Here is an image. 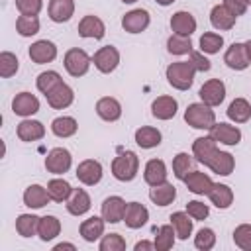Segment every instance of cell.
I'll return each mask as SVG.
<instances>
[{"label":"cell","mask_w":251,"mask_h":251,"mask_svg":"<svg viewBox=\"0 0 251 251\" xmlns=\"http://www.w3.org/2000/svg\"><path fill=\"white\" fill-rule=\"evenodd\" d=\"M61 233V220L57 216H41L39 218V227H37V237L41 241H53L57 235Z\"/></svg>","instance_id":"obj_34"},{"label":"cell","mask_w":251,"mask_h":251,"mask_svg":"<svg viewBox=\"0 0 251 251\" xmlns=\"http://www.w3.org/2000/svg\"><path fill=\"white\" fill-rule=\"evenodd\" d=\"M149 220V210L141 202H127L126 214H124V224L129 229H139L147 224Z\"/></svg>","instance_id":"obj_22"},{"label":"cell","mask_w":251,"mask_h":251,"mask_svg":"<svg viewBox=\"0 0 251 251\" xmlns=\"http://www.w3.org/2000/svg\"><path fill=\"white\" fill-rule=\"evenodd\" d=\"M78 35L84 37V39H102L106 35V25L104 22L94 16V14H88V16H82V20L78 22Z\"/></svg>","instance_id":"obj_17"},{"label":"cell","mask_w":251,"mask_h":251,"mask_svg":"<svg viewBox=\"0 0 251 251\" xmlns=\"http://www.w3.org/2000/svg\"><path fill=\"white\" fill-rule=\"evenodd\" d=\"M92 63L96 67V71H100L102 75H110L118 69L120 65V51L114 45H104L100 47L94 55H92Z\"/></svg>","instance_id":"obj_6"},{"label":"cell","mask_w":251,"mask_h":251,"mask_svg":"<svg viewBox=\"0 0 251 251\" xmlns=\"http://www.w3.org/2000/svg\"><path fill=\"white\" fill-rule=\"evenodd\" d=\"M198 96H200V102L208 104L210 108L220 106V104L226 100V84H224V80H220V78H210V80H206V82L200 86Z\"/></svg>","instance_id":"obj_7"},{"label":"cell","mask_w":251,"mask_h":251,"mask_svg":"<svg viewBox=\"0 0 251 251\" xmlns=\"http://www.w3.org/2000/svg\"><path fill=\"white\" fill-rule=\"evenodd\" d=\"M133 139L135 143L141 147V149H153V147H159L161 141H163V135L157 127L153 126H141L135 129L133 133Z\"/></svg>","instance_id":"obj_31"},{"label":"cell","mask_w":251,"mask_h":251,"mask_svg":"<svg viewBox=\"0 0 251 251\" xmlns=\"http://www.w3.org/2000/svg\"><path fill=\"white\" fill-rule=\"evenodd\" d=\"M90 65H92V57H90L84 49H80V47L69 49V51L65 53V57H63V67H65V71H67L71 76H75V78L84 76V75L88 73Z\"/></svg>","instance_id":"obj_4"},{"label":"cell","mask_w":251,"mask_h":251,"mask_svg":"<svg viewBox=\"0 0 251 251\" xmlns=\"http://www.w3.org/2000/svg\"><path fill=\"white\" fill-rule=\"evenodd\" d=\"M155 2H157L159 6H171V4L175 2V0H155Z\"/></svg>","instance_id":"obj_56"},{"label":"cell","mask_w":251,"mask_h":251,"mask_svg":"<svg viewBox=\"0 0 251 251\" xmlns=\"http://www.w3.org/2000/svg\"><path fill=\"white\" fill-rule=\"evenodd\" d=\"M57 45L49 39H37L29 45L27 49V55L29 59L35 63V65H47V63H53L57 59Z\"/></svg>","instance_id":"obj_10"},{"label":"cell","mask_w":251,"mask_h":251,"mask_svg":"<svg viewBox=\"0 0 251 251\" xmlns=\"http://www.w3.org/2000/svg\"><path fill=\"white\" fill-rule=\"evenodd\" d=\"M206 167H208L212 173L220 175V176H229V175L233 173V169H235V159H233L231 153L218 149V151L212 155V159L208 161Z\"/></svg>","instance_id":"obj_24"},{"label":"cell","mask_w":251,"mask_h":251,"mask_svg":"<svg viewBox=\"0 0 251 251\" xmlns=\"http://www.w3.org/2000/svg\"><path fill=\"white\" fill-rule=\"evenodd\" d=\"M224 6H226V8H227L235 18L243 16V14L247 12V8H249L247 0H224Z\"/></svg>","instance_id":"obj_53"},{"label":"cell","mask_w":251,"mask_h":251,"mask_svg":"<svg viewBox=\"0 0 251 251\" xmlns=\"http://www.w3.org/2000/svg\"><path fill=\"white\" fill-rule=\"evenodd\" d=\"M16 135L20 141L31 143V141H39L45 137V126L39 120H31V118H24L18 127H16Z\"/></svg>","instance_id":"obj_16"},{"label":"cell","mask_w":251,"mask_h":251,"mask_svg":"<svg viewBox=\"0 0 251 251\" xmlns=\"http://www.w3.org/2000/svg\"><path fill=\"white\" fill-rule=\"evenodd\" d=\"M47 192H49V196H51L53 202H67L69 196H71V192H73V186H71L69 180L55 176V178H51L47 182Z\"/></svg>","instance_id":"obj_39"},{"label":"cell","mask_w":251,"mask_h":251,"mask_svg":"<svg viewBox=\"0 0 251 251\" xmlns=\"http://www.w3.org/2000/svg\"><path fill=\"white\" fill-rule=\"evenodd\" d=\"M216 245V231L212 227H202L194 235V247L198 251H210Z\"/></svg>","instance_id":"obj_47"},{"label":"cell","mask_w":251,"mask_h":251,"mask_svg":"<svg viewBox=\"0 0 251 251\" xmlns=\"http://www.w3.org/2000/svg\"><path fill=\"white\" fill-rule=\"evenodd\" d=\"M188 63L194 67V71L196 73H208L210 69H212V63H210V59L202 53V51H190L188 53Z\"/></svg>","instance_id":"obj_51"},{"label":"cell","mask_w":251,"mask_h":251,"mask_svg":"<svg viewBox=\"0 0 251 251\" xmlns=\"http://www.w3.org/2000/svg\"><path fill=\"white\" fill-rule=\"evenodd\" d=\"M198 45H200V51L202 53L214 55V53H218L224 47V37L220 33H216V31H206V33L200 35Z\"/></svg>","instance_id":"obj_45"},{"label":"cell","mask_w":251,"mask_h":251,"mask_svg":"<svg viewBox=\"0 0 251 251\" xmlns=\"http://www.w3.org/2000/svg\"><path fill=\"white\" fill-rule=\"evenodd\" d=\"M47 14L51 22L55 24H65L73 18L75 14V0H49L47 4Z\"/></svg>","instance_id":"obj_28"},{"label":"cell","mask_w":251,"mask_h":251,"mask_svg":"<svg viewBox=\"0 0 251 251\" xmlns=\"http://www.w3.org/2000/svg\"><path fill=\"white\" fill-rule=\"evenodd\" d=\"M100 251H124L126 249V239L120 233H104L98 243Z\"/></svg>","instance_id":"obj_48"},{"label":"cell","mask_w":251,"mask_h":251,"mask_svg":"<svg viewBox=\"0 0 251 251\" xmlns=\"http://www.w3.org/2000/svg\"><path fill=\"white\" fill-rule=\"evenodd\" d=\"M37 227H39V216H35V214H20L16 218V231L22 237L37 235Z\"/></svg>","instance_id":"obj_41"},{"label":"cell","mask_w":251,"mask_h":251,"mask_svg":"<svg viewBox=\"0 0 251 251\" xmlns=\"http://www.w3.org/2000/svg\"><path fill=\"white\" fill-rule=\"evenodd\" d=\"M96 114L104 122H118L122 118V104L114 96H102L96 102Z\"/></svg>","instance_id":"obj_23"},{"label":"cell","mask_w":251,"mask_h":251,"mask_svg":"<svg viewBox=\"0 0 251 251\" xmlns=\"http://www.w3.org/2000/svg\"><path fill=\"white\" fill-rule=\"evenodd\" d=\"M208 200L210 204H214L216 208L220 210H226L233 204V190L227 186V184H222V182H214V186L210 188L208 192Z\"/></svg>","instance_id":"obj_33"},{"label":"cell","mask_w":251,"mask_h":251,"mask_svg":"<svg viewBox=\"0 0 251 251\" xmlns=\"http://www.w3.org/2000/svg\"><path fill=\"white\" fill-rule=\"evenodd\" d=\"M126 206H127V202H126L122 196H118V194L108 196V198H104V202H102L100 216L106 220V224H118V222H124Z\"/></svg>","instance_id":"obj_14"},{"label":"cell","mask_w":251,"mask_h":251,"mask_svg":"<svg viewBox=\"0 0 251 251\" xmlns=\"http://www.w3.org/2000/svg\"><path fill=\"white\" fill-rule=\"evenodd\" d=\"M184 122L194 129L210 131V127L216 124V112L204 102H192L184 110Z\"/></svg>","instance_id":"obj_2"},{"label":"cell","mask_w":251,"mask_h":251,"mask_svg":"<svg viewBox=\"0 0 251 251\" xmlns=\"http://www.w3.org/2000/svg\"><path fill=\"white\" fill-rule=\"evenodd\" d=\"M41 24H39V18L37 16H24L20 14L18 20H16V31L22 35V37H31L39 31Z\"/></svg>","instance_id":"obj_44"},{"label":"cell","mask_w":251,"mask_h":251,"mask_svg":"<svg viewBox=\"0 0 251 251\" xmlns=\"http://www.w3.org/2000/svg\"><path fill=\"white\" fill-rule=\"evenodd\" d=\"M65 206H67V212L71 216L78 218V216H84L90 210L92 202H90V196H88V192L84 188H73V192H71V196H69Z\"/></svg>","instance_id":"obj_27"},{"label":"cell","mask_w":251,"mask_h":251,"mask_svg":"<svg viewBox=\"0 0 251 251\" xmlns=\"http://www.w3.org/2000/svg\"><path fill=\"white\" fill-rule=\"evenodd\" d=\"M224 63H226L231 71H245V69L251 65L245 43L233 41V43L226 49V53H224Z\"/></svg>","instance_id":"obj_11"},{"label":"cell","mask_w":251,"mask_h":251,"mask_svg":"<svg viewBox=\"0 0 251 251\" xmlns=\"http://www.w3.org/2000/svg\"><path fill=\"white\" fill-rule=\"evenodd\" d=\"M176 112H178V102H176V98H173L169 94L157 96L151 102V114H153V118H157L161 122L173 120L176 116Z\"/></svg>","instance_id":"obj_15"},{"label":"cell","mask_w":251,"mask_h":251,"mask_svg":"<svg viewBox=\"0 0 251 251\" xmlns=\"http://www.w3.org/2000/svg\"><path fill=\"white\" fill-rule=\"evenodd\" d=\"M186 212H188V216L194 222H202V220H206L210 216V206L204 204V202H200V200H190L186 204Z\"/></svg>","instance_id":"obj_50"},{"label":"cell","mask_w":251,"mask_h":251,"mask_svg":"<svg viewBox=\"0 0 251 251\" xmlns=\"http://www.w3.org/2000/svg\"><path fill=\"white\" fill-rule=\"evenodd\" d=\"M176 198V188L173 182L165 180L161 184H155L149 188V200L155 204V206H169L173 204Z\"/></svg>","instance_id":"obj_30"},{"label":"cell","mask_w":251,"mask_h":251,"mask_svg":"<svg viewBox=\"0 0 251 251\" xmlns=\"http://www.w3.org/2000/svg\"><path fill=\"white\" fill-rule=\"evenodd\" d=\"M186 184V188L196 194V196H208L210 188L214 186V180L208 173H202V171H190L188 176L182 180Z\"/></svg>","instance_id":"obj_20"},{"label":"cell","mask_w":251,"mask_h":251,"mask_svg":"<svg viewBox=\"0 0 251 251\" xmlns=\"http://www.w3.org/2000/svg\"><path fill=\"white\" fill-rule=\"evenodd\" d=\"M104 227H106V220L102 216H90L80 222L78 233L84 241L94 243V241H100V237L104 235Z\"/></svg>","instance_id":"obj_19"},{"label":"cell","mask_w":251,"mask_h":251,"mask_svg":"<svg viewBox=\"0 0 251 251\" xmlns=\"http://www.w3.org/2000/svg\"><path fill=\"white\" fill-rule=\"evenodd\" d=\"M165 76H167V82L176 88V90H188L194 82V76H196V71L194 67L188 63V61H176V63H171L165 71Z\"/></svg>","instance_id":"obj_3"},{"label":"cell","mask_w":251,"mask_h":251,"mask_svg":"<svg viewBox=\"0 0 251 251\" xmlns=\"http://www.w3.org/2000/svg\"><path fill=\"white\" fill-rule=\"evenodd\" d=\"M245 47H247V55H249V61H251V39L245 41Z\"/></svg>","instance_id":"obj_57"},{"label":"cell","mask_w":251,"mask_h":251,"mask_svg":"<svg viewBox=\"0 0 251 251\" xmlns=\"http://www.w3.org/2000/svg\"><path fill=\"white\" fill-rule=\"evenodd\" d=\"M51 131H53V135H57L61 139H67V137H73L78 131V124L73 116H59L51 122Z\"/></svg>","instance_id":"obj_36"},{"label":"cell","mask_w":251,"mask_h":251,"mask_svg":"<svg viewBox=\"0 0 251 251\" xmlns=\"http://www.w3.org/2000/svg\"><path fill=\"white\" fill-rule=\"evenodd\" d=\"M24 204L31 210H39L43 206L49 204L51 196L47 192V186H41V184H29L25 190H24V196H22Z\"/></svg>","instance_id":"obj_26"},{"label":"cell","mask_w":251,"mask_h":251,"mask_svg":"<svg viewBox=\"0 0 251 251\" xmlns=\"http://www.w3.org/2000/svg\"><path fill=\"white\" fill-rule=\"evenodd\" d=\"M20 69V61L12 51H2L0 53V76L2 78H10L18 73Z\"/></svg>","instance_id":"obj_46"},{"label":"cell","mask_w":251,"mask_h":251,"mask_svg":"<svg viewBox=\"0 0 251 251\" xmlns=\"http://www.w3.org/2000/svg\"><path fill=\"white\" fill-rule=\"evenodd\" d=\"M78 182H82L84 186H94L102 180V175H104V169H102V163L96 161V159H84L78 163L76 171H75Z\"/></svg>","instance_id":"obj_8"},{"label":"cell","mask_w":251,"mask_h":251,"mask_svg":"<svg viewBox=\"0 0 251 251\" xmlns=\"http://www.w3.org/2000/svg\"><path fill=\"white\" fill-rule=\"evenodd\" d=\"M175 241H176V231H175L173 224H165V226H161V227L155 229L153 243H155V249L157 251H169V249H173Z\"/></svg>","instance_id":"obj_38"},{"label":"cell","mask_w":251,"mask_h":251,"mask_svg":"<svg viewBox=\"0 0 251 251\" xmlns=\"http://www.w3.org/2000/svg\"><path fill=\"white\" fill-rule=\"evenodd\" d=\"M196 18L190 14V12H186V10H178V12H175L173 16H171V29H173V33H178V35H192L194 31H196Z\"/></svg>","instance_id":"obj_25"},{"label":"cell","mask_w":251,"mask_h":251,"mask_svg":"<svg viewBox=\"0 0 251 251\" xmlns=\"http://www.w3.org/2000/svg\"><path fill=\"white\" fill-rule=\"evenodd\" d=\"M137 171H139V157L129 149L118 153L112 159V175L120 182H131L137 176Z\"/></svg>","instance_id":"obj_1"},{"label":"cell","mask_w":251,"mask_h":251,"mask_svg":"<svg viewBox=\"0 0 251 251\" xmlns=\"http://www.w3.org/2000/svg\"><path fill=\"white\" fill-rule=\"evenodd\" d=\"M247 4H249V6H251V0H247Z\"/></svg>","instance_id":"obj_59"},{"label":"cell","mask_w":251,"mask_h":251,"mask_svg":"<svg viewBox=\"0 0 251 251\" xmlns=\"http://www.w3.org/2000/svg\"><path fill=\"white\" fill-rule=\"evenodd\" d=\"M235 16L224 6V4H216L212 10H210V24L214 29L218 31H229L233 25H235Z\"/></svg>","instance_id":"obj_29"},{"label":"cell","mask_w":251,"mask_h":251,"mask_svg":"<svg viewBox=\"0 0 251 251\" xmlns=\"http://www.w3.org/2000/svg\"><path fill=\"white\" fill-rule=\"evenodd\" d=\"M149 24H151V16H149V12L145 8H133V10L126 12L124 18H122L124 31L133 33V35L145 31L149 27Z\"/></svg>","instance_id":"obj_9"},{"label":"cell","mask_w":251,"mask_h":251,"mask_svg":"<svg viewBox=\"0 0 251 251\" xmlns=\"http://www.w3.org/2000/svg\"><path fill=\"white\" fill-rule=\"evenodd\" d=\"M194 161H196V159H192V155H188V153H184V151L176 153V155L173 157V175H175L178 180H184V178L188 176V173L194 171Z\"/></svg>","instance_id":"obj_40"},{"label":"cell","mask_w":251,"mask_h":251,"mask_svg":"<svg viewBox=\"0 0 251 251\" xmlns=\"http://www.w3.org/2000/svg\"><path fill=\"white\" fill-rule=\"evenodd\" d=\"M171 224H173V227H175V231H176V237L178 239H188L190 235H192V226H194V220L188 216V212L184 210V212H173L171 214Z\"/></svg>","instance_id":"obj_37"},{"label":"cell","mask_w":251,"mask_h":251,"mask_svg":"<svg viewBox=\"0 0 251 251\" xmlns=\"http://www.w3.org/2000/svg\"><path fill=\"white\" fill-rule=\"evenodd\" d=\"M226 114L233 124H245L251 118V104L245 98H235L229 102Z\"/></svg>","instance_id":"obj_35"},{"label":"cell","mask_w":251,"mask_h":251,"mask_svg":"<svg viewBox=\"0 0 251 251\" xmlns=\"http://www.w3.org/2000/svg\"><path fill=\"white\" fill-rule=\"evenodd\" d=\"M216 151H218V141L212 135H202L192 141V157L198 163H202L204 167L208 165V161L212 159V155Z\"/></svg>","instance_id":"obj_18"},{"label":"cell","mask_w":251,"mask_h":251,"mask_svg":"<svg viewBox=\"0 0 251 251\" xmlns=\"http://www.w3.org/2000/svg\"><path fill=\"white\" fill-rule=\"evenodd\" d=\"M73 165V155L67 147H53L45 157V169L47 173L59 176L65 175Z\"/></svg>","instance_id":"obj_5"},{"label":"cell","mask_w":251,"mask_h":251,"mask_svg":"<svg viewBox=\"0 0 251 251\" xmlns=\"http://www.w3.org/2000/svg\"><path fill=\"white\" fill-rule=\"evenodd\" d=\"M61 82H63V78H61V75H59L57 71H43V73H39L37 78H35L37 90H39L41 94H45V96H47L53 88H57Z\"/></svg>","instance_id":"obj_43"},{"label":"cell","mask_w":251,"mask_h":251,"mask_svg":"<svg viewBox=\"0 0 251 251\" xmlns=\"http://www.w3.org/2000/svg\"><path fill=\"white\" fill-rule=\"evenodd\" d=\"M210 135L222 143V145H227V147H233L241 141V129L237 126H231L227 122H216L212 127H210Z\"/></svg>","instance_id":"obj_13"},{"label":"cell","mask_w":251,"mask_h":251,"mask_svg":"<svg viewBox=\"0 0 251 251\" xmlns=\"http://www.w3.org/2000/svg\"><path fill=\"white\" fill-rule=\"evenodd\" d=\"M122 2H124V4H135L137 0H122Z\"/></svg>","instance_id":"obj_58"},{"label":"cell","mask_w":251,"mask_h":251,"mask_svg":"<svg viewBox=\"0 0 251 251\" xmlns=\"http://www.w3.org/2000/svg\"><path fill=\"white\" fill-rule=\"evenodd\" d=\"M233 243L241 251H251V224H239L233 229Z\"/></svg>","instance_id":"obj_49"},{"label":"cell","mask_w":251,"mask_h":251,"mask_svg":"<svg viewBox=\"0 0 251 251\" xmlns=\"http://www.w3.org/2000/svg\"><path fill=\"white\" fill-rule=\"evenodd\" d=\"M167 51L171 55H188L192 51V39L188 35H178V33H171L167 39Z\"/></svg>","instance_id":"obj_42"},{"label":"cell","mask_w":251,"mask_h":251,"mask_svg":"<svg viewBox=\"0 0 251 251\" xmlns=\"http://www.w3.org/2000/svg\"><path fill=\"white\" fill-rule=\"evenodd\" d=\"M133 249H135V251H151V249H155V243H153V241L143 239V241H137Z\"/></svg>","instance_id":"obj_54"},{"label":"cell","mask_w":251,"mask_h":251,"mask_svg":"<svg viewBox=\"0 0 251 251\" xmlns=\"http://www.w3.org/2000/svg\"><path fill=\"white\" fill-rule=\"evenodd\" d=\"M63 249H69V251H76V247H75V243H57V245H53V251H63Z\"/></svg>","instance_id":"obj_55"},{"label":"cell","mask_w":251,"mask_h":251,"mask_svg":"<svg viewBox=\"0 0 251 251\" xmlns=\"http://www.w3.org/2000/svg\"><path fill=\"white\" fill-rule=\"evenodd\" d=\"M12 112L20 118H31L33 114L39 112V98L27 90L18 92L12 100Z\"/></svg>","instance_id":"obj_12"},{"label":"cell","mask_w":251,"mask_h":251,"mask_svg":"<svg viewBox=\"0 0 251 251\" xmlns=\"http://www.w3.org/2000/svg\"><path fill=\"white\" fill-rule=\"evenodd\" d=\"M47 104L53 108V110H65L69 108L73 102H75V90L67 84V82H61L57 88H53L47 96Z\"/></svg>","instance_id":"obj_21"},{"label":"cell","mask_w":251,"mask_h":251,"mask_svg":"<svg viewBox=\"0 0 251 251\" xmlns=\"http://www.w3.org/2000/svg\"><path fill=\"white\" fill-rule=\"evenodd\" d=\"M16 8L24 16H39L43 10V0H16Z\"/></svg>","instance_id":"obj_52"},{"label":"cell","mask_w":251,"mask_h":251,"mask_svg":"<svg viewBox=\"0 0 251 251\" xmlns=\"http://www.w3.org/2000/svg\"><path fill=\"white\" fill-rule=\"evenodd\" d=\"M167 165L165 161L161 159H149L145 163V169H143V180L149 184V186H155V184H161L167 180Z\"/></svg>","instance_id":"obj_32"}]
</instances>
